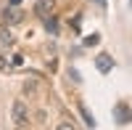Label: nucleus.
<instances>
[{
    "label": "nucleus",
    "mask_w": 132,
    "mask_h": 130,
    "mask_svg": "<svg viewBox=\"0 0 132 130\" xmlns=\"http://www.w3.org/2000/svg\"><path fill=\"white\" fill-rule=\"evenodd\" d=\"M95 69L101 74H108L114 69V56H111V53H98V56H95Z\"/></svg>",
    "instance_id": "obj_3"
},
{
    "label": "nucleus",
    "mask_w": 132,
    "mask_h": 130,
    "mask_svg": "<svg viewBox=\"0 0 132 130\" xmlns=\"http://www.w3.org/2000/svg\"><path fill=\"white\" fill-rule=\"evenodd\" d=\"M98 42H101V35H98V32H93L90 37H85V45H90V48H93V45H98Z\"/></svg>",
    "instance_id": "obj_9"
},
{
    "label": "nucleus",
    "mask_w": 132,
    "mask_h": 130,
    "mask_svg": "<svg viewBox=\"0 0 132 130\" xmlns=\"http://www.w3.org/2000/svg\"><path fill=\"white\" fill-rule=\"evenodd\" d=\"M3 21L11 27V24H19V21H24V11H19V8H11L3 13Z\"/></svg>",
    "instance_id": "obj_6"
},
{
    "label": "nucleus",
    "mask_w": 132,
    "mask_h": 130,
    "mask_svg": "<svg viewBox=\"0 0 132 130\" xmlns=\"http://www.w3.org/2000/svg\"><path fill=\"white\" fill-rule=\"evenodd\" d=\"M11 112H13V125H16V127H27V125H29V109H27V104L21 101V98L13 101Z\"/></svg>",
    "instance_id": "obj_1"
},
{
    "label": "nucleus",
    "mask_w": 132,
    "mask_h": 130,
    "mask_svg": "<svg viewBox=\"0 0 132 130\" xmlns=\"http://www.w3.org/2000/svg\"><path fill=\"white\" fill-rule=\"evenodd\" d=\"M69 77H71L74 82H82V80H79V72H77V69H69Z\"/></svg>",
    "instance_id": "obj_12"
},
{
    "label": "nucleus",
    "mask_w": 132,
    "mask_h": 130,
    "mask_svg": "<svg viewBox=\"0 0 132 130\" xmlns=\"http://www.w3.org/2000/svg\"><path fill=\"white\" fill-rule=\"evenodd\" d=\"M42 19H45V29H48V35H58V19L56 16H42Z\"/></svg>",
    "instance_id": "obj_8"
},
{
    "label": "nucleus",
    "mask_w": 132,
    "mask_h": 130,
    "mask_svg": "<svg viewBox=\"0 0 132 130\" xmlns=\"http://www.w3.org/2000/svg\"><path fill=\"white\" fill-rule=\"evenodd\" d=\"M11 67V61H8V56H3V50H0V69H8Z\"/></svg>",
    "instance_id": "obj_11"
},
{
    "label": "nucleus",
    "mask_w": 132,
    "mask_h": 130,
    "mask_svg": "<svg viewBox=\"0 0 132 130\" xmlns=\"http://www.w3.org/2000/svg\"><path fill=\"white\" fill-rule=\"evenodd\" d=\"M114 120H116L119 125H129L132 114H129V104H127V101H119V104L114 106Z\"/></svg>",
    "instance_id": "obj_2"
},
{
    "label": "nucleus",
    "mask_w": 132,
    "mask_h": 130,
    "mask_svg": "<svg viewBox=\"0 0 132 130\" xmlns=\"http://www.w3.org/2000/svg\"><path fill=\"white\" fill-rule=\"evenodd\" d=\"M53 5H56V0H35V13L42 19V16H48L53 11Z\"/></svg>",
    "instance_id": "obj_5"
},
{
    "label": "nucleus",
    "mask_w": 132,
    "mask_h": 130,
    "mask_svg": "<svg viewBox=\"0 0 132 130\" xmlns=\"http://www.w3.org/2000/svg\"><path fill=\"white\" fill-rule=\"evenodd\" d=\"M98 3H101V5H106V0H98Z\"/></svg>",
    "instance_id": "obj_14"
},
{
    "label": "nucleus",
    "mask_w": 132,
    "mask_h": 130,
    "mask_svg": "<svg viewBox=\"0 0 132 130\" xmlns=\"http://www.w3.org/2000/svg\"><path fill=\"white\" fill-rule=\"evenodd\" d=\"M13 32H11V27H0V50H8V48H13Z\"/></svg>",
    "instance_id": "obj_4"
},
{
    "label": "nucleus",
    "mask_w": 132,
    "mask_h": 130,
    "mask_svg": "<svg viewBox=\"0 0 132 130\" xmlns=\"http://www.w3.org/2000/svg\"><path fill=\"white\" fill-rule=\"evenodd\" d=\"M24 64V56L21 53H13V59H11V67H21Z\"/></svg>",
    "instance_id": "obj_10"
},
{
    "label": "nucleus",
    "mask_w": 132,
    "mask_h": 130,
    "mask_svg": "<svg viewBox=\"0 0 132 130\" xmlns=\"http://www.w3.org/2000/svg\"><path fill=\"white\" fill-rule=\"evenodd\" d=\"M19 3H21V0H11V5H19Z\"/></svg>",
    "instance_id": "obj_13"
},
{
    "label": "nucleus",
    "mask_w": 132,
    "mask_h": 130,
    "mask_svg": "<svg viewBox=\"0 0 132 130\" xmlns=\"http://www.w3.org/2000/svg\"><path fill=\"white\" fill-rule=\"evenodd\" d=\"M77 112H79V117H82V122L87 125V127H95V117L87 112V106L82 104V101H77Z\"/></svg>",
    "instance_id": "obj_7"
}]
</instances>
